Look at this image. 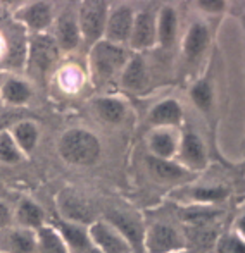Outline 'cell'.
Returning <instances> with one entry per match:
<instances>
[{"label":"cell","mask_w":245,"mask_h":253,"mask_svg":"<svg viewBox=\"0 0 245 253\" xmlns=\"http://www.w3.org/2000/svg\"><path fill=\"white\" fill-rule=\"evenodd\" d=\"M57 210L59 219L62 220H69V222L80 224V226L87 222L92 224L94 213H92L88 202L71 188H66L57 195Z\"/></svg>","instance_id":"7"},{"label":"cell","mask_w":245,"mask_h":253,"mask_svg":"<svg viewBox=\"0 0 245 253\" xmlns=\"http://www.w3.org/2000/svg\"><path fill=\"white\" fill-rule=\"evenodd\" d=\"M37 252L38 253H69L66 243L52 224H45L37 231Z\"/></svg>","instance_id":"17"},{"label":"cell","mask_w":245,"mask_h":253,"mask_svg":"<svg viewBox=\"0 0 245 253\" xmlns=\"http://www.w3.org/2000/svg\"><path fill=\"white\" fill-rule=\"evenodd\" d=\"M73 253H102V252H100V250H97V248H95L94 245H90V247L83 248V250H80V252H73Z\"/></svg>","instance_id":"33"},{"label":"cell","mask_w":245,"mask_h":253,"mask_svg":"<svg viewBox=\"0 0 245 253\" xmlns=\"http://www.w3.org/2000/svg\"><path fill=\"white\" fill-rule=\"evenodd\" d=\"M133 21H135V14L131 7L128 5L118 7L114 12L107 16V23H105V31H104L105 40L116 45L130 40Z\"/></svg>","instance_id":"9"},{"label":"cell","mask_w":245,"mask_h":253,"mask_svg":"<svg viewBox=\"0 0 245 253\" xmlns=\"http://www.w3.org/2000/svg\"><path fill=\"white\" fill-rule=\"evenodd\" d=\"M150 148H152V152L155 153L154 157L168 160L169 157L176 152V141H175V138H173L171 134L162 131V133H155L154 136H152Z\"/></svg>","instance_id":"26"},{"label":"cell","mask_w":245,"mask_h":253,"mask_svg":"<svg viewBox=\"0 0 245 253\" xmlns=\"http://www.w3.org/2000/svg\"><path fill=\"white\" fill-rule=\"evenodd\" d=\"M59 155L73 166H92L100 155V143L94 133L81 127L67 129L57 141Z\"/></svg>","instance_id":"1"},{"label":"cell","mask_w":245,"mask_h":253,"mask_svg":"<svg viewBox=\"0 0 245 253\" xmlns=\"http://www.w3.org/2000/svg\"><path fill=\"white\" fill-rule=\"evenodd\" d=\"M9 133L19 150L24 153V157H28L37 148L38 140H40V129L33 121H17L9 127Z\"/></svg>","instance_id":"14"},{"label":"cell","mask_w":245,"mask_h":253,"mask_svg":"<svg viewBox=\"0 0 245 253\" xmlns=\"http://www.w3.org/2000/svg\"><path fill=\"white\" fill-rule=\"evenodd\" d=\"M14 224V213L12 209L5 202H0V231L7 229Z\"/></svg>","instance_id":"31"},{"label":"cell","mask_w":245,"mask_h":253,"mask_svg":"<svg viewBox=\"0 0 245 253\" xmlns=\"http://www.w3.org/2000/svg\"><path fill=\"white\" fill-rule=\"evenodd\" d=\"M159 42L164 47L171 45L176 38V14L171 7H164L159 16V26H157Z\"/></svg>","instance_id":"24"},{"label":"cell","mask_w":245,"mask_h":253,"mask_svg":"<svg viewBox=\"0 0 245 253\" xmlns=\"http://www.w3.org/2000/svg\"><path fill=\"white\" fill-rule=\"evenodd\" d=\"M14 19L26 28L31 35L47 33L49 28L54 24V7L50 2H26L14 12Z\"/></svg>","instance_id":"5"},{"label":"cell","mask_w":245,"mask_h":253,"mask_svg":"<svg viewBox=\"0 0 245 253\" xmlns=\"http://www.w3.org/2000/svg\"><path fill=\"white\" fill-rule=\"evenodd\" d=\"M205 43H207V30H205L204 24L195 23L194 26L190 28L187 35V40H185V53H187L190 59L200 55L202 50L205 48Z\"/></svg>","instance_id":"22"},{"label":"cell","mask_w":245,"mask_h":253,"mask_svg":"<svg viewBox=\"0 0 245 253\" xmlns=\"http://www.w3.org/2000/svg\"><path fill=\"white\" fill-rule=\"evenodd\" d=\"M219 253H245V245L239 238L226 236L219 243Z\"/></svg>","instance_id":"30"},{"label":"cell","mask_w":245,"mask_h":253,"mask_svg":"<svg viewBox=\"0 0 245 253\" xmlns=\"http://www.w3.org/2000/svg\"><path fill=\"white\" fill-rule=\"evenodd\" d=\"M147 81V71H145V64L140 57H133L126 66L123 67V78L121 83L126 88H142Z\"/></svg>","instance_id":"20"},{"label":"cell","mask_w":245,"mask_h":253,"mask_svg":"<svg viewBox=\"0 0 245 253\" xmlns=\"http://www.w3.org/2000/svg\"><path fill=\"white\" fill-rule=\"evenodd\" d=\"M145 243L150 253H175L182 247V238L173 227L166 224H155L147 233Z\"/></svg>","instance_id":"10"},{"label":"cell","mask_w":245,"mask_h":253,"mask_svg":"<svg viewBox=\"0 0 245 253\" xmlns=\"http://www.w3.org/2000/svg\"><path fill=\"white\" fill-rule=\"evenodd\" d=\"M52 226L59 231V234H61L64 243H66L69 253L80 252V250H83V248H87L92 245L90 238H88V231H85L83 226H80V224L57 219L55 220V224H52Z\"/></svg>","instance_id":"15"},{"label":"cell","mask_w":245,"mask_h":253,"mask_svg":"<svg viewBox=\"0 0 245 253\" xmlns=\"http://www.w3.org/2000/svg\"><path fill=\"white\" fill-rule=\"evenodd\" d=\"M147 164L150 172L155 177H159V179L171 181V179H182L183 176H187V170L183 167H180L175 162H169V160L157 159V157H148Z\"/></svg>","instance_id":"19"},{"label":"cell","mask_w":245,"mask_h":253,"mask_svg":"<svg viewBox=\"0 0 245 253\" xmlns=\"http://www.w3.org/2000/svg\"><path fill=\"white\" fill-rule=\"evenodd\" d=\"M155 38H157V28H155L154 16L150 12L137 14L130 35L131 45L138 50H144L155 43Z\"/></svg>","instance_id":"12"},{"label":"cell","mask_w":245,"mask_h":253,"mask_svg":"<svg viewBox=\"0 0 245 253\" xmlns=\"http://www.w3.org/2000/svg\"><path fill=\"white\" fill-rule=\"evenodd\" d=\"M126 52L121 45L100 40L92 47L90 66L97 83H105L114 76L118 71L126 66Z\"/></svg>","instance_id":"2"},{"label":"cell","mask_w":245,"mask_h":253,"mask_svg":"<svg viewBox=\"0 0 245 253\" xmlns=\"http://www.w3.org/2000/svg\"><path fill=\"white\" fill-rule=\"evenodd\" d=\"M198 7H202V9L207 10V12H219V10H223V7H225V2H219V0H214V2L202 0V2H198Z\"/></svg>","instance_id":"32"},{"label":"cell","mask_w":245,"mask_h":253,"mask_svg":"<svg viewBox=\"0 0 245 253\" xmlns=\"http://www.w3.org/2000/svg\"><path fill=\"white\" fill-rule=\"evenodd\" d=\"M228 191L225 188H197L194 191V198L200 202H216L223 200Z\"/></svg>","instance_id":"29"},{"label":"cell","mask_w":245,"mask_h":253,"mask_svg":"<svg viewBox=\"0 0 245 253\" xmlns=\"http://www.w3.org/2000/svg\"><path fill=\"white\" fill-rule=\"evenodd\" d=\"M54 40L57 43L59 50L71 52L80 45L81 33L78 28V21L71 14H62L57 21H55V31H54Z\"/></svg>","instance_id":"13"},{"label":"cell","mask_w":245,"mask_h":253,"mask_svg":"<svg viewBox=\"0 0 245 253\" xmlns=\"http://www.w3.org/2000/svg\"><path fill=\"white\" fill-rule=\"evenodd\" d=\"M107 16L109 14L105 2H97V0L81 2L76 21L81 38L88 45L94 47L97 42L102 40V35L105 31V23H107Z\"/></svg>","instance_id":"3"},{"label":"cell","mask_w":245,"mask_h":253,"mask_svg":"<svg viewBox=\"0 0 245 253\" xmlns=\"http://www.w3.org/2000/svg\"><path fill=\"white\" fill-rule=\"evenodd\" d=\"M24 159H26V157L19 150V147L16 145L14 138L10 136L9 129L0 131V164L14 166V164L23 162Z\"/></svg>","instance_id":"21"},{"label":"cell","mask_w":245,"mask_h":253,"mask_svg":"<svg viewBox=\"0 0 245 253\" xmlns=\"http://www.w3.org/2000/svg\"><path fill=\"white\" fill-rule=\"evenodd\" d=\"M111 222H112V226H114L128 241H131V243H137V241L140 240V234H142L140 227H138V224L135 222V220H131L130 217L121 215V213H112Z\"/></svg>","instance_id":"27"},{"label":"cell","mask_w":245,"mask_h":253,"mask_svg":"<svg viewBox=\"0 0 245 253\" xmlns=\"http://www.w3.org/2000/svg\"><path fill=\"white\" fill-rule=\"evenodd\" d=\"M182 107L178 102L175 100H164L154 107L150 114V121L159 126H164V124H180L182 123Z\"/></svg>","instance_id":"18"},{"label":"cell","mask_w":245,"mask_h":253,"mask_svg":"<svg viewBox=\"0 0 245 253\" xmlns=\"http://www.w3.org/2000/svg\"><path fill=\"white\" fill-rule=\"evenodd\" d=\"M59 53H61V50H59L52 35H31L26 52V64L30 66L31 73L47 74L52 69V66L57 62Z\"/></svg>","instance_id":"4"},{"label":"cell","mask_w":245,"mask_h":253,"mask_svg":"<svg viewBox=\"0 0 245 253\" xmlns=\"http://www.w3.org/2000/svg\"><path fill=\"white\" fill-rule=\"evenodd\" d=\"M14 213V226L24 227V229L38 231L47 224V217L40 205L31 198H23L17 203Z\"/></svg>","instance_id":"11"},{"label":"cell","mask_w":245,"mask_h":253,"mask_svg":"<svg viewBox=\"0 0 245 253\" xmlns=\"http://www.w3.org/2000/svg\"><path fill=\"white\" fill-rule=\"evenodd\" d=\"M95 109H97L98 116L105 121V123L116 124L124 117V103L118 98H98L95 102Z\"/></svg>","instance_id":"25"},{"label":"cell","mask_w":245,"mask_h":253,"mask_svg":"<svg viewBox=\"0 0 245 253\" xmlns=\"http://www.w3.org/2000/svg\"><path fill=\"white\" fill-rule=\"evenodd\" d=\"M240 227H242V231H244V233H245V219L242 220V222H240Z\"/></svg>","instance_id":"34"},{"label":"cell","mask_w":245,"mask_h":253,"mask_svg":"<svg viewBox=\"0 0 245 253\" xmlns=\"http://www.w3.org/2000/svg\"><path fill=\"white\" fill-rule=\"evenodd\" d=\"M92 245L102 253H131V245L126 238L107 222H92L88 227Z\"/></svg>","instance_id":"6"},{"label":"cell","mask_w":245,"mask_h":253,"mask_svg":"<svg viewBox=\"0 0 245 253\" xmlns=\"http://www.w3.org/2000/svg\"><path fill=\"white\" fill-rule=\"evenodd\" d=\"M192 98H194L195 105L200 107L202 110H207L209 107H211V102H212L211 86H209L205 81H200V83H197L194 88H192Z\"/></svg>","instance_id":"28"},{"label":"cell","mask_w":245,"mask_h":253,"mask_svg":"<svg viewBox=\"0 0 245 253\" xmlns=\"http://www.w3.org/2000/svg\"><path fill=\"white\" fill-rule=\"evenodd\" d=\"M0 98L9 105L21 107L30 103L33 98V90L28 81L21 80V78H9L0 86Z\"/></svg>","instance_id":"16"},{"label":"cell","mask_w":245,"mask_h":253,"mask_svg":"<svg viewBox=\"0 0 245 253\" xmlns=\"http://www.w3.org/2000/svg\"><path fill=\"white\" fill-rule=\"evenodd\" d=\"M182 157L192 166L202 167L205 162V153L202 143L194 133H187L182 141Z\"/></svg>","instance_id":"23"},{"label":"cell","mask_w":245,"mask_h":253,"mask_svg":"<svg viewBox=\"0 0 245 253\" xmlns=\"http://www.w3.org/2000/svg\"><path fill=\"white\" fill-rule=\"evenodd\" d=\"M37 252V231L10 226L0 231V253H35Z\"/></svg>","instance_id":"8"}]
</instances>
